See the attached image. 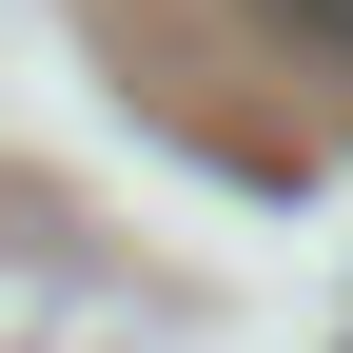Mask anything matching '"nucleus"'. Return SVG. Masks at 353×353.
<instances>
[{
	"label": "nucleus",
	"instance_id": "f257e3e1",
	"mask_svg": "<svg viewBox=\"0 0 353 353\" xmlns=\"http://www.w3.org/2000/svg\"><path fill=\"white\" fill-rule=\"evenodd\" d=\"M255 20H275V39H314V59L353 79V0H255Z\"/></svg>",
	"mask_w": 353,
	"mask_h": 353
}]
</instances>
